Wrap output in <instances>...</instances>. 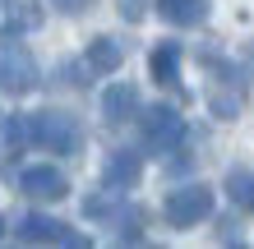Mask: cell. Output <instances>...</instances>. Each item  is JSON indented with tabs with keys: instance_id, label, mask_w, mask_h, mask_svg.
Segmentation results:
<instances>
[{
	"instance_id": "8992f818",
	"label": "cell",
	"mask_w": 254,
	"mask_h": 249,
	"mask_svg": "<svg viewBox=\"0 0 254 249\" xmlns=\"http://www.w3.org/2000/svg\"><path fill=\"white\" fill-rule=\"evenodd\" d=\"M19 189H23L28 199H37V203H56V199L69 194L65 175L56 171V166H28V171L19 175Z\"/></svg>"
},
{
	"instance_id": "5b68a950",
	"label": "cell",
	"mask_w": 254,
	"mask_h": 249,
	"mask_svg": "<svg viewBox=\"0 0 254 249\" xmlns=\"http://www.w3.org/2000/svg\"><path fill=\"white\" fill-rule=\"evenodd\" d=\"M14 236H19L23 245H88L83 236H74V231H65V222H56V217H23L19 226H14Z\"/></svg>"
},
{
	"instance_id": "4fadbf2b",
	"label": "cell",
	"mask_w": 254,
	"mask_h": 249,
	"mask_svg": "<svg viewBox=\"0 0 254 249\" xmlns=\"http://www.w3.org/2000/svg\"><path fill=\"white\" fill-rule=\"evenodd\" d=\"M42 0H5V23L9 33H33V28H42Z\"/></svg>"
},
{
	"instance_id": "3957f363",
	"label": "cell",
	"mask_w": 254,
	"mask_h": 249,
	"mask_svg": "<svg viewBox=\"0 0 254 249\" xmlns=\"http://www.w3.org/2000/svg\"><path fill=\"white\" fill-rule=\"evenodd\" d=\"M0 83H5L14 97H23V93L37 88V65H33V55L14 42V33L0 37Z\"/></svg>"
},
{
	"instance_id": "9c48e42d",
	"label": "cell",
	"mask_w": 254,
	"mask_h": 249,
	"mask_svg": "<svg viewBox=\"0 0 254 249\" xmlns=\"http://www.w3.org/2000/svg\"><path fill=\"white\" fill-rule=\"evenodd\" d=\"M139 171H143V157H139V152H129V148H121V152H111V157H107V171H102V180H107L111 189H129L134 180H139Z\"/></svg>"
},
{
	"instance_id": "7c38bea8",
	"label": "cell",
	"mask_w": 254,
	"mask_h": 249,
	"mask_svg": "<svg viewBox=\"0 0 254 249\" xmlns=\"http://www.w3.org/2000/svg\"><path fill=\"white\" fill-rule=\"evenodd\" d=\"M148 69H153V79L162 88H176L181 83V47H176V42H162L153 51V60H148Z\"/></svg>"
},
{
	"instance_id": "e0dca14e",
	"label": "cell",
	"mask_w": 254,
	"mask_h": 249,
	"mask_svg": "<svg viewBox=\"0 0 254 249\" xmlns=\"http://www.w3.org/2000/svg\"><path fill=\"white\" fill-rule=\"evenodd\" d=\"M0 236H5V222H0Z\"/></svg>"
},
{
	"instance_id": "30bf717a",
	"label": "cell",
	"mask_w": 254,
	"mask_h": 249,
	"mask_svg": "<svg viewBox=\"0 0 254 249\" xmlns=\"http://www.w3.org/2000/svg\"><path fill=\"white\" fill-rule=\"evenodd\" d=\"M125 60V42H116V37H93L88 42V69L93 74H116Z\"/></svg>"
},
{
	"instance_id": "52a82bcc",
	"label": "cell",
	"mask_w": 254,
	"mask_h": 249,
	"mask_svg": "<svg viewBox=\"0 0 254 249\" xmlns=\"http://www.w3.org/2000/svg\"><path fill=\"white\" fill-rule=\"evenodd\" d=\"M208 106H213V115H222V120H236L245 106V88L236 83V69H222V79L213 83V93H208Z\"/></svg>"
},
{
	"instance_id": "7a4b0ae2",
	"label": "cell",
	"mask_w": 254,
	"mask_h": 249,
	"mask_svg": "<svg viewBox=\"0 0 254 249\" xmlns=\"http://www.w3.org/2000/svg\"><path fill=\"white\" fill-rule=\"evenodd\" d=\"M208 212H213V189L208 185H181V189L167 194V203H162V217H167V226H176V231L199 226Z\"/></svg>"
},
{
	"instance_id": "277c9868",
	"label": "cell",
	"mask_w": 254,
	"mask_h": 249,
	"mask_svg": "<svg viewBox=\"0 0 254 249\" xmlns=\"http://www.w3.org/2000/svg\"><path fill=\"white\" fill-rule=\"evenodd\" d=\"M143 139H148V148H157V152H176L185 143V120L171 106H153L143 115Z\"/></svg>"
},
{
	"instance_id": "ba28073f",
	"label": "cell",
	"mask_w": 254,
	"mask_h": 249,
	"mask_svg": "<svg viewBox=\"0 0 254 249\" xmlns=\"http://www.w3.org/2000/svg\"><path fill=\"white\" fill-rule=\"evenodd\" d=\"M134 111H139V88L134 83H111L107 93H102V115H107V125L134 120Z\"/></svg>"
},
{
	"instance_id": "6da1fadb",
	"label": "cell",
	"mask_w": 254,
	"mask_h": 249,
	"mask_svg": "<svg viewBox=\"0 0 254 249\" xmlns=\"http://www.w3.org/2000/svg\"><path fill=\"white\" fill-rule=\"evenodd\" d=\"M28 143H37L47 152H79L83 129L65 111H37V115H28Z\"/></svg>"
},
{
	"instance_id": "2e32d148",
	"label": "cell",
	"mask_w": 254,
	"mask_h": 249,
	"mask_svg": "<svg viewBox=\"0 0 254 249\" xmlns=\"http://www.w3.org/2000/svg\"><path fill=\"white\" fill-rule=\"evenodd\" d=\"M56 5H61L65 14H79V9H88V5H93V0H56Z\"/></svg>"
},
{
	"instance_id": "5bb4252c",
	"label": "cell",
	"mask_w": 254,
	"mask_h": 249,
	"mask_svg": "<svg viewBox=\"0 0 254 249\" xmlns=\"http://www.w3.org/2000/svg\"><path fill=\"white\" fill-rule=\"evenodd\" d=\"M227 194H231L236 208H250V212H254V171L236 166V171L227 175Z\"/></svg>"
},
{
	"instance_id": "8fae6325",
	"label": "cell",
	"mask_w": 254,
	"mask_h": 249,
	"mask_svg": "<svg viewBox=\"0 0 254 249\" xmlns=\"http://www.w3.org/2000/svg\"><path fill=\"white\" fill-rule=\"evenodd\" d=\"M157 14L176 28H199L208 19V0H157Z\"/></svg>"
},
{
	"instance_id": "9a60e30c",
	"label": "cell",
	"mask_w": 254,
	"mask_h": 249,
	"mask_svg": "<svg viewBox=\"0 0 254 249\" xmlns=\"http://www.w3.org/2000/svg\"><path fill=\"white\" fill-rule=\"evenodd\" d=\"M121 19L139 23V19H143V5H139V0H121Z\"/></svg>"
}]
</instances>
